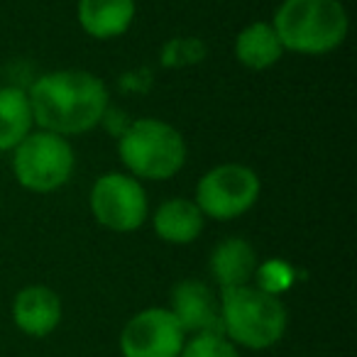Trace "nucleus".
<instances>
[{
    "label": "nucleus",
    "mask_w": 357,
    "mask_h": 357,
    "mask_svg": "<svg viewBox=\"0 0 357 357\" xmlns=\"http://www.w3.org/2000/svg\"><path fill=\"white\" fill-rule=\"evenodd\" d=\"M135 13V0H79L76 6L81 30L103 42L123 37L132 25Z\"/></svg>",
    "instance_id": "9b49d317"
},
{
    "label": "nucleus",
    "mask_w": 357,
    "mask_h": 357,
    "mask_svg": "<svg viewBox=\"0 0 357 357\" xmlns=\"http://www.w3.org/2000/svg\"><path fill=\"white\" fill-rule=\"evenodd\" d=\"M27 96L37 128L66 139L98 128L110 105L103 79L84 69L50 71L32 84Z\"/></svg>",
    "instance_id": "f257e3e1"
},
{
    "label": "nucleus",
    "mask_w": 357,
    "mask_h": 357,
    "mask_svg": "<svg viewBox=\"0 0 357 357\" xmlns=\"http://www.w3.org/2000/svg\"><path fill=\"white\" fill-rule=\"evenodd\" d=\"M206 218L191 199H169L154 211L152 228L169 245H189L204 233Z\"/></svg>",
    "instance_id": "ddd939ff"
},
{
    "label": "nucleus",
    "mask_w": 357,
    "mask_h": 357,
    "mask_svg": "<svg viewBox=\"0 0 357 357\" xmlns=\"http://www.w3.org/2000/svg\"><path fill=\"white\" fill-rule=\"evenodd\" d=\"M257 267V252L245 238H228L223 243H218L208 259L211 277L220 289L250 284L255 279Z\"/></svg>",
    "instance_id": "f8f14e48"
},
{
    "label": "nucleus",
    "mask_w": 357,
    "mask_h": 357,
    "mask_svg": "<svg viewBox=\"0 0 357 357\" xmlns=\"http://www.w3.org/2000/svg\"><path fill=\"white\" fill-rule=\"evenodd\" d=\"M64 306L54 289L45 284H30L13 298V321L17 331L30 337H47L59 328Z\"/></svg>",
    "instance_id": "9d476101"
},
{
    "label": "nucleus",
    "mask_w": 357,
    "mask_h": 357,
    "mask_svg": "<svg viewBox=\"0 0 357 357\" xmlns=\"http://www.w3.org/2000/svg\"><path fill=\"white\" fill-rule=\"evenodd\" d=\"M118 157L137 181H167L186 164V139L157 118L132 120L118 139Z\"/></svg>",
    "instance_id": "20e7f679"
},
{
    "label": "nucleus",
    "mask_w": 357,
    "mask_h": 357,
    "mask_svg": "<svg viewBox=\"0 0 357 357\" xmlns=\"http://www.w3.org/2000/svg\"><path fill=\"white\" fill-rule=\"evenodd\" d=\"M235 59L252 71H264L284 56V47L272 22H250L235 37Z\"/></svg>",
    "instance_id": "4468645a"
},
{
    "label": "nucleus",
    "mask_w": 357,
    "mask_h": 357,
    "mask_svg": "<svg viewBox=\"0 0 357 357\" xmlns=\"http://www.w3.org/2000/svg\"><path fill=\"white\" fill-rule=\"evenodd\" d=\"M272 27L284 52L323 56L345 42L350 20L340 0H284Z\"/></svg>",
    "instance_id": "7ed1b4c3"
},
{
    "label": "nucleus",
    "mask_w": 357,
    "mask_h": 357,
    "mask_svg": "<svg viewBox=\"0 0 357 357\" xmlns=\"http://www.w3.org/2000/svg\"><path fill=\"white\" fill-rule=\"evenodd\" d=\"M35 128L30 96L20 86H0V152H13Z\"/></svg>",
    "instance_id": "2eb2a0df"
},
{
    "label": "nucleus",
    "mask_w": 357,
    "mask_h": 357,
    "mask_svg": "<svg viewBox=\"0 0 357 357\" xmlns=\"http://www.w3.org/2000/svg\"><path fill=\"white\" fill-rule=\"evenodd\" d=\"M76 169L74 147L66 137L47 130H32L13 149V174L32 194H52L69 184Z\"/></svg>",
    "instance_id": "39448f33"
},
{
    "label": "nucleus",
    "mask_w": 357,
    "mask_h": 357,
    "mask_svg": "<svg viewBox=\"0 0 357 357\" xmlns=\"http://www.w3.org/2000/svg\"><path fill=\"white\" fill-rule=\"evenodd\" d=\"M186 333L169 308L149 306L137 311L120 333L123 357H178Z\"/></svg>",
    "instance_id": "6e6552de"
},
{
    "label": "nucleus",
    "mask_w": 357,
    "mask_h": 357,
    "mask_svg": "<svg viewBox=\"0 0 357 357\" xmlns=\"http://www.w3.org/2000/svg\"><path fill=\"white\" fill-rule=\"evenodd\" d=\"M218 313L220 333L238 350H269L282 342L289 326V313L282 298L252 284L220 289Z\"/></svg>",
    "instance_id": "f03ea898"
},
{
    "label": "nucleus",
    "mask_w": 357,
    "mask_h": 357,
    "mask_svg": "<svg viewBox=\"0 0 357 357\" xmlns=\"http://www.w3.org/2000/svg\"><path fill=\"white\" fill-rule=\"evenodd\" d=\"M89 204L98 225L113 233H135L142 228L149 213L142 181L123 172H108L96 178Z\"/></svg>",
    "instance_id": "0eeeda50"
},
{
    "label": "nucleus",
    "mask_w": 357,
    "mask_h": 357,
    "mask_svg": "<svg viewBox=\"0 0 357 357\" xmlns=\"http://www.w3.org/2000/svg\"><path fill=\"white\" fill-rule=\"evenodd\" d=\"M178 357H240V350L223 333H199L186 337Z\"/></svg>",
    "instance_id": "dca6fc26"
},
{
    "label": "nucleus",
    "mask_w": 357,
    "mask_h": 357,
    "mask_svg": "<svg viewBox=\"0 0 357 357\" xmlns=\"http://www.w3.org/2000/svg\"><path fill=\"white\" fill-rule=\"evenodd\" d=\"M169 311L178 321L186 337L199 333H220L218 296L211 291L208 284L199 279H184L172 289Z\"/></svg>",
    "instance_id": "1a4fd4ad"
},
{
    "label": "nucleus",
    "mask_w": 357,
    "mask_h": 357,
    "mask_svg": "<svg viewBox=\"0 0 357 357\" xmlns=\"http://www.w3.org/2000/svg\"><path fill=\"white\" fill-rule=\"evenodd\" d=\"M259 176L245 164H218L208 169L196 184L194 204L204 218L235 220L259 201Z\"/></svg>",
    "instance_id": "423d86ee"
}]
</instances>
